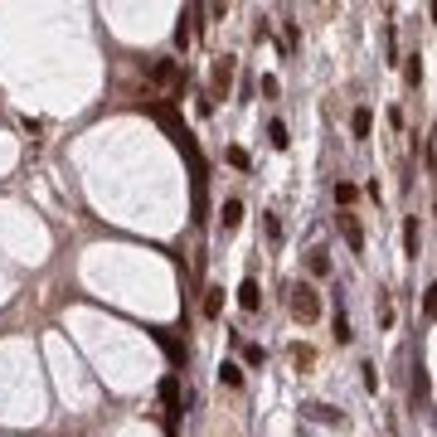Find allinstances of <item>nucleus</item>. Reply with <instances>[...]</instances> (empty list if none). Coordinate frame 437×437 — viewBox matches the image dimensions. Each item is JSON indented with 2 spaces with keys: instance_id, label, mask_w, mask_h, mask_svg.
<instances>
[{
  "instance_id": "nucleus-1",
  "label": "nucleus",
  "mask_w": 437,
  "mask_h": 437,
  "mask_svg": "<svg viewBox=\"0 0 437 437\" xmlns=\"http://www.w3.org/2000/svg\"><path fill=\"white\" fill-rule=\"evenodd\" d=\"M287 306H292V316H297L301 326L321 321V292H316L311 282H292V297H287Z\"/></svg>"
},
{
  "instance_id": "nucleus-2",
  "label": "nucleus",
  "mask_w": 437,
  "mask_h": 437,
  "mask_svg": "<svg viewBox=\"0 0 437 437\" xmlns=\"http://www.w3.org/2000/svg\"><path fill=\"white\" fill-rule=\"evenodd\" d=\"M161 404H165V423H170V433H175V423H180V379H175V374L161 379Z\"/></svg>"
},
{
  "instance_id": "nucleus-3",
  "label": "nucleus",
  "mask_w": 437,
  "mask_h": 437,
  "mask_svg": "<svg viewBox=\"0 0 437 437\" xmlns=\"http://www.w3.org/2000/svg\"><path fill=\"white\" fill-rule=\"evenodd\" d=\"M233 73H238V58H228V54L214 58V78H209L214 83V98H223V93L233 88Z\"/></svg>"
},
{
  "instance_id": "nucleus-4",
  "label": "nucleus",
  "mask_w": 437,
  "mask_h": 437,
  "mask_svg": "<svg viewBox=\"0 0 437 437\" xmlns=\"http://www.w3.org/2000/svg\"><path fill=\"white\" fill-rule=\"evenodd\" d=\"M335 223H340V233H345L350 253H364V228H359V218L350 214V209H340V214H335Z\"/></svg>"
},
{
  "instance_id": "nucleus-5",
  "label": "nucleus",
  "mask_w": 437,
  "mask_h": 437,
  "mask_svg": "<svg viewBox=\"0 0 437 437\" xmlns=\"http://www.w3.org/2000/svg\"><path fill=\"white\" fill-rule=\"evenodd\" d=\"M238 306H243L248 316L263 311V287H258V277H243V282H238Z\"/></svg>"
},
{
  "instance_id": "nucleus-6",
  "label": "nucleus",
  "mask_w": 437,
  "mask_h": 437,
  "mask_svg": "<svg viewBox=\"0 0 437 437\" xmlns=\"http://www.w3.org/2000/svg\"><path fill=\"white\" fill-rule=\"evenodd\" d=\"M204 10L199 5H185V15H180V25H175V44L180 49H190V39H194V20H199Z\"/></svg>"
},
{
  "instance_id": "nucleus-7",
  "label": "nucleus",
  "mask_w": 437,
  "mask_h": 437,
  "mask_svg": "<svg viewBox=\"0 0 437 437\" xmlns=\"http://www.w3.org/2000/svg\"><path fill=\"white\" fill-rule=\"evenodd\" d=\"M218 223H223V233H233V228L243 223V199H223V209H218Z\"/></svg>"
},
{
  "instance_id": "nucleus-8",
  "label": "nucleus",
  "mask_w": 437,
  "mask_h": 437,
  "mask_svg": "<svg viewBox=\"0 0 437 437\" xmlns=\"http://www.w3.org/2000/svg\"><path fill=\"white\" fill-rule=\"evenodd\" d=\"M418 243H423V223H418V218H404V253H409V258H418Z\"/></svg>"
},
{
  "instance_id": "nucleus-9",
  "label": "nucleus",
  "mask_w": 437,
  "mask_h": 437,
  "mask_svg": "<svg viewBox=\"0 0 437 437\" xmlns=\"http://www.w3.org/2000/svg\"><path fill=\"white\" fill-rule=\"evenodd\" d=\"M350 132L364 141L369 132H374V112H369V107H355V112H350Z\"/></svg>"
},
{
  "instance_id": "nucleus-10",
  "label": "nucleus",
  "mask_w": 437,
  "mask_h": 437,
  "mask_svg": "<svg viewBox=\"0 0 437 437\" xmlns=\"http://www.w3.org/2000/svg\"><path fill=\"white\" fill-rule=\"evenodd\" d=\"M199 311H204V321H218V316H223V287H209Z\"/></svg>"
},
{
  "instance_id": "nucleus-11",
  "label": "nucleus",
  "mask_w": 437,
  "mask_h": 437,
  "mask_svg": "<svg viewBox=\"0 0 437 437\" xmlns=\"http://www.w3.org/2000/svg\"><path fill=\"white\" fill-rule=\"evenodd\" d=\"M330 335H335V345H350V340H355V330H350V316H345V311H335V321H330Z\"/></svg>"
},
{
  "instance_id": "nucleus-12",
  "label": "nucleus",
  "mask_w": 437,
  "mask_h": 437,
  "mask_svg": "<svg viewBox=\"0 0 437 437\" xmlns=\"http://www.w3.org/2000/svg\"><path fill=\"white\" fill-rule=\"evenodd\" d=\"M355 199H359V185H350V180H335V204H340V209H350Z\"/></svg>"
},
{
  "instance_id": "nucleus-13",
  "label": "nucleus",
  "mask_w": 437,
  "mask_h": 437,
  "mask_svg": "<svg viewBox=\"0 0 437 437\" xmlns=\"http://www.w3.org/2000/svg\"><path fill=\"white\" fill-rule=\"evenodd\" d=\"M218 379L228 384V389H243V364H238V359H228V364L218 369Z\"/></svg>"
},
{
  "instance_id": "nucleus-14",
  "label": "nucleus",
  "mask_w": 437,
  "mask_h": 437,
  "mask_svg": "<svg viewBox=\"0 0 437 437\" xmlns=\"http://www.w3.org/2000/svg\"><path fill=\"white\" fill-rule=\"evenodd\" d=\"M268 141H273L277 151H287V146H292V137H287V122H273V127H268Z\"/></svg>"
},
{
  "instance_id": "nucleus-15",
  "label": "nucleus",
  "mask_w": 437,
  "mask_h": 437,
  "mask_svg": "<svg viewBox=\"0 0 437 437\" xmlns=\"http://www.w3.org/2000/svg\"><path fill=\"white\" fill-rule=\"evenodd\" d=\"M292 359H297V369L306 374V369L316 364V350H311V345H292Z\"/></svg>"
},
{
  "instance_id": "nucleus-16",
  "label": "nucleus",
  "mask_w": 437,
  "mask_h": 437,
  "mask_svg": "<svg viewBox=\"0 0 437 437\" xmlns=\"http://www.w3.org/2000/svg\"><path fill=\"white\" fill-rule=\"evenodd\" d=\"M306 268H311V277H330V258H326V253H311Z\"/></svg>"
},
{
  "instance_id": "nucleus-17",
  "label": "nucleus",
  "mask_w": 437,
  "mask_h": 437,
  "mask_svg": "<svg viewBox=\"0 0 437 437\" xmlns=\"http://www.w3.org/2000/svg\"><path fill=\"white\" fill-rule=\"evenodd\" d=\"M243 364L263 369V364H268V350H263V345H243Z\"/></svg>"
},
{
  "instance_id": "nucleus-18",
  "label": "nucleus",
  "mask_w": 437,
  "mask_h": 437,
  "mask_svg": "<svg viewBox=\"0 0 437 437\" xmlns=\"http://www.w3.org/2000/svg\"><path fill=\"white\" fill-rule=\"evenodd\" d=\"M151 78H156V83H170V78H175V58H161V63L151 68Z\"/></svg>"
},
{
  "instance_id": "nucleus-19",
  "label": "nucleus",
  "mask_w": 437,
  "mask_h": 437,
  "mask_svg": "<svg viewBox=\"0 0 437 437\" xmlns=\"http://www.w3.org/2000/svg\"><path fill=\"white\" fill-rule=\"evenodd\" d=\"M223 156H228V165H238V170H248V165H253V161H248V151H243V146H228Z\"/></svg>"
},
{
  "instance_id": "nucleus-20",
  "label": "nucleus",
  "mask_w": 437,
  "mask_h": 437,
  "mask_svg": "<svg viewBox=\"0 0 437 437\" xmlns=\"http://www.w3.org/2000/svg\"><path fill=\"white\" fill-rule=\"evenodd\" d=\"M409 83H413V88H418V83H423V63H418V54L409 58Z\"/></svg>"
},
{
  "instance_id": "nucleus-21",
  "label": "nucleus",
  "mask_w": 437,
  "mask_h": 437,
  "mask_svg": "<svg viewBox=\"0 0 437 437\" xmlns=\"http://www.w3.org/2000/svg\"><path fill=\"white\" fill-rule=\"evenodd\" d=\"M359 369H364V389L374 394V389H379V374H374V364H359Z\"/></svg>"
}]
</instances>
